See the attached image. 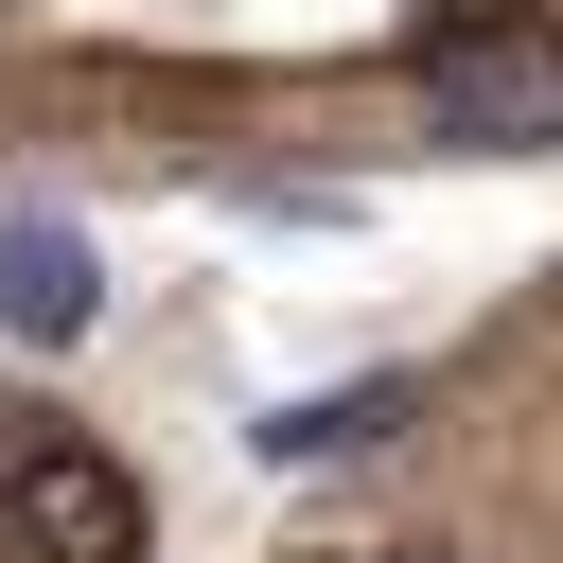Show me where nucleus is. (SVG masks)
Instances as JSON below:
<instances>
[{
  "label": "nucleus",
  "instance_id": "obj_5",
  "mask_svg": "<svg viewBox=\"0 0 563 563\" xmlns=\"http://www.w3.org/2000/svg\"><path fill=\"white\" fill-rule=\"evenodd\" d=\"M369 563H457V545H369Z\"/></svg>",
  "mask_w": 563,
  "mask_h": 563
},
{
  "label": "nucleus",
  "instance_id": "obj_1",
  "mask_svg": "<svg viewBox=\"0 0 563 563\" xmlns=\"http://www.w3.org/2000/svg\"><path fill=\"white\" fill-rule=\"evenodd\" d=\"M405 88H422L440 141H475V158L563 141V0H528V18H422V35H405Z\"/></svg>",
  "mask_w": 563,
  "mask_h": 563
},
{
  "label": "nucleus",
  "instance_id": "obj_4",
  "mask_svg": "<svg viewBox=\"0 0 563 563\" xmlns=\"http://www.w3.org/2000/svg\"><path fill=\"white\" fill-rule=\"evenodd\" d=\"M387 422H405V369H352V387L282 405V422H264V457H352V440H387Z\"/></svg>",
  "mask_w": 563,
  "mask_h": 563
},
{
  "label": "nucleus",
  "instance_id": "obj_3",
  "mask_svg": "<svg viewBox=\"0 0 563 563\" xmlns=\"http://www.w3.org/2000/svg\"><path fill=\"white\" fill-rule=\"evenodd\" d=\"M88 317H106L88 229H70V211H0V334H18V352H70Z\"/></svg>",
  "mask_w": 563,
  "mask_h": 563
},
{
  "label": "nucleus",
  "instance_id": "obj_2",
  "mask_svg": "<svg viewBox=\"0 0 563 563\" xmlns=\"http://www.w3.org/2000/svg\"><path fill=\"white\" fill-rule=\"evenodd\" d=\"M0 528H18V563H141V475L106 440H18Z\"/></svg>",
  "mask_w": 563,
  "mask_h": 563
}]
</instances>
